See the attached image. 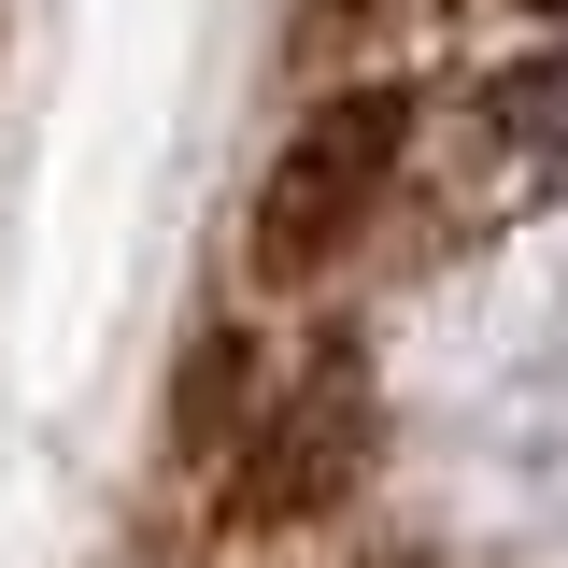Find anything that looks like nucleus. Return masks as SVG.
Masks as SVG:
<instances>
[{
    "label": "nucleus",
    "instance_id": "3",
    "mask_svg": "<svg viewBox=\"0 0 568 568\" xmlns=\"http://www.w3.org/2000/svg\"><path fill=\"white\" fill-rule=\"evenodd\" d=\"M242 426H256V342H242V327H200V342H185V384H171V455L213 469Z\"/></svg>",
    "mask_w": 568,
    "mask_h": 568
},
{
    "label": "nucleus",
    "instance_id": "2",
    "mask_svg": "<svg viewBox=\"0 0 568 568\" xmlns=\"http://www.w3.org/2000/svg\"><path fill=\"white\" fill-rule=\"evenodd\" d=\"M355 484H369V369H355V355H327V369H298L271 413L227 440V540L327 526Z\"/></svg>",
    "mask_w": 568,
    "mask_h": 568
},
{
    "label": "nucleus",
    "instance_id": "1",
    "mask_svg": "<svg viewBox=\"0 0 568 568\" xmlns=\"http://www.w3.org/2000/svg\"><path fill=\"white\" fill-rule=\"evenodd\" d=\"M398 156H413V85H327V100L271 142V171H256L242 271L271 284V298L327 284L355 242H369V213L398 200Z\"/></svg>",
    "mask_w": 568,
    "mask_h": 568
},
{
    "label": "nucleus",
    "instance_id": "4",
    "mask_svg": "<svg viewBox=\"0 0 568 568\" xmlns=\"http://www.w3.org/2000/svg\"><path fill=\"white\" fill-rule=\"evenodd\" d=\"M540 71H555V85H511V100H497L526 142H555V129H568V58H540Z\"/></svg>",
    "mask_w": 568,
    "mask_h": 568
}]
</instances>
